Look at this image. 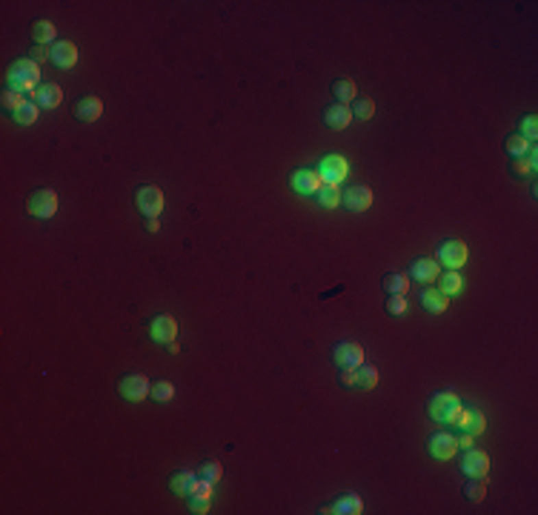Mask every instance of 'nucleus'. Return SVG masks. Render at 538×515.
<instances>
[{
  "label": "nucleus",
  "mask_w": 538,
  "mask_h": 515,
  "mask_svg": "<svg viewBox=\"0 0 538 515\" xmlns=\"http://www.w3.org/2000/svg\"><path fill=\"white\" fill-rule=\"evenodd\" d=\"M38 103L35 101H26L18 112H12V118H14V123H21V126H32V123H35L38 121Z\"/></svg>",
  "instance_id": "31"
},
{
  "label": "nucleus",
  "mask_w": 538,
  "mask_h": 515,
  "mask_svg": "<svg viewBox=\"0 0 538 515\" xmlns=\"http://www.w3.org/2000/svg\"><path fill=\"white\" fill-rule=\"evenodd\" d=\"M49 60H52L58 69H72L77 63V46L72 40H58L49 46Z\"/></svg>",
  "instance_id": "17"
},
{
  "label": "nucleus",
  "mask_w": 538,
  "mask_h": 515,
  "mask_svg": "<svg viewBox=\"0 0 538 515\" xmlns=\"http://www.w3.org/2000/svg\"><path fill=\"white\" fill-rule=\"evenodd\" d=\"M406 275H410V281H418V284H432L438 275H441V266H438L435 258H427V255H418L410 261V269H406Z\"/></svg>",
  "instance_id": "11"
},
{
  "label": "nucleus",
  "mask_w": 538,
  "mask_h": 515,
  "mask_svg": "<svg viewBox=\"0 0 538 515\" xmlns=\"http://www.w3.org/2000/svg\"><path fill=\"white\" fill-rule=\"evenodd\" d=\"M510 172L515 175V178H527V175L535 172V164H533V160H527V158H513Z\"/></svg>",
  "instance_id": "37"
},
{
  "label": "nucleus",
  "mask_w": 538,
  "mask_h": 515,
  "mask_svg": "<svg viewBox=\"0 0 538 515\" xmlns=\"http://www.w3.org/2000/svg\"><path fill=\"white\" fill-rule=\"evenodd\" d=\"M458 447H464V449H469V447H472V436H467V432H464V436L458 438Z\"/></svg>",
  "instance_id": "43"
},
{
  "label": "nucleus",
  "mask_w": 538,
  "mask_h": 515,
  "mask_svg": "<svg viewBox=\"0 0 538 515\" xmlns=\"http://www.w3.org/2000/svg\"><path fill=\"white\" fill-rule=\"evenodd\" d=\"M135 206L143 218H158L164 212V189L155 184H143L135 189Z\"/></svg>",
  "instance_id": "3"
},
{
  "label": "nucleus",
  "mask_w": 538,
  "mask_h": 515,
  "mask_svg": "<svg viewBox=\"0 0 538 515\" xmlns=\"http://www.w3.org/2000/svg\"><path fill=\"white\" fill-rule=\"evenodd\" d=\"M38 80H40V66L35 60L29 58H18L9 63L6 69V84L18 92H29V89H38Z\"/></svg>",
  "instance_id": "1"
},
{
  "label": "nucleus",
  "mask_w": 538,
  "mask_h": 515,
  "mask_svg": "<svg viewBox=\"0 0 538 515\" xmlns=\"http://www.w3.org/2000/svg\"><path fill=\"white\" fill-rule=\"evenodd\" d=\"M143 227H146V232H158V229H160V223H158V218H146V221H143Z\"/></svg>",
  "instance_id": "42"
},
{
  "label": "nucleus",
  "mask_w": 538,
  "mask_h": 515,
  "mask_svg": "<svg viewBox=\"0 0 538 515\" xmlns=\"http://www.w3.org/2000/svg\"><path fill=\"white\" fill-rule=\"evenodd\" d=\"M178 349H181V347H178L175 341H172V344H167V352H172V355H175V352H178Z\"/></svg>",
  "instance_id": "44"
},
{
  "label": "nucleus",
  "mask_w": 538,
  "mask_h": 515,
  "mask_svg": "<svg viewBox=\"0 0 538 515\" xmlns=\"http://www.w3.org/2000/svg\"><path fill=\"white\" fill-rule=\"evenodd\" d=\"M29 35H32V43H40V46H46V43H58V40H55V38H58L55 23H52V21H43V18L32 21Z\"/></svg>",
  "instance_id": "22"
},
{
  "label": "nucleus",
  "mask_w": 538,
  "mask_h": 515,
  "mask_svg": "<svg viewBox=\"0 0 538 515\" xmlns=\"http://www.w3.org/2000/svg\"><path fill=\"white\" fill-rule=\"evenodd\" d=\"M318 175H321V181L323 184H341L350 175V166H347V158L344 155H323L321 160H318Z\"/></svg>",
  "instance_id": "7"
},
{
  "label": "nucleus",
  "mask_w": 538,
  "mask_h": 515,
  "mask_svg": "<svg viewBox=\"0 0 538 515\" xmlns=\"http://www.w3.org/2000/svg\"><path fill=\"white\" fill-rule=\"evenodd\" d=\"M26 58H29V60H35L38 66H40L43 60H49V49H46V46H40V43H32V46H29V55H26Z\"/></svg>",
  "instance_id": "41"
},
{
  "label": "nucleus",
  "mask_w": 538,
  "mask_h": 515,
  "mask_svg": "<svg viewBox=\"0 0 538 515\" xmlns=\"http://www.w3.org/2000/svg\"><path fill=\"white\" fill-rule=\"evenodd\" d=\"M72 115H75V121H80V123H95L97 118L103 115V101L95 98V95H84V98L75 101Z\"/></svg>",
  "instance_id": "15"
},
{
  "label": "nucleus",
  "mask_w": 538,
  "mask_h": 515,
  "mask_svg": "<svg viewBox=\"0 0 538 515\" xmlns=\"http://www.w3.org/2000/svg\"><path fill=\"white\" fill-rule=\"evenodd\" d=\"M32 98L40 109H58L63 103V89L58 84H40L35 92H32Z\"/></svg>",
  "instance_id": "20"
},
{
  "label": "nucleus",
  "mask_w": 538,
  "mask_h": 515,
  "mask_svg": "<svg viewBox=\"0 0 538 515\" xmlns=\"http://www.w3.org/2000/svg\"><path fill=\"white\" fill-rule=\"evenodd\" d=\"M26 212L32 218H52L58 212V192L55 189H32L26 198Z\"/></svg>",
  "instance_id": "5"
},
{
  "label": "nucleus",
  "mask_w": 538,
  "mask_h": 515,
  "mask_svg": "<svg viewBox=\"0 0 538 515\" xmlns=\"http://www.w3.org/2000/svg\"><path fill=\"white\" fill-rule=\"evenodd\" d=\"M332 364L341 369H358L364 364V347L355 341H341L332 347Z\"/></svg>",
  "instance_id": "9"
},
{
  "label": "nucleus",
  "mask_w": 538,
  "mask_h": 515,
  "mask_svg": "<svg viewBox=\"0 0 538 515\" xmlns=\"http://www.w3.org/2000/svg\"><path fill=\"white\" fill-rule=\"evenodd\" d=\"M381 286L387 295H406L410 289V275H401V272H389V275L381 278Z\"/></svg>",
  "instance_id": "26"
},
{
  "label": "nucleus",
  "mask_w": 538,
  "mask_h": 515,
  "mask_svg": "<svg viewBox=\"0 0 538 515\" xmlns=\"http://www.w3.org/2000/svg\"><path fill=\"white\" fill-rule=\"evenodd\" d=\"M321 118H323V123H327L330 129H347V126L352 123V112H350V106H347V103L332 101L330 106H323Z\"/></svg>",
  "instance_id": "19"
},
{
  "label": "nucleus",
  "mask_w": 538,
  "mask_h": 515,
  "mask_svg": "<svg viewBox=\"0 0 538 515\" xmlns=\"http://www.w3.org/2000/svg\"><path fill=\"white\" fill-rule=\"evenodd\" d=\"M315 201L323 209H338L341 206V189L335 184H321V189L315 192Z\"/></svg>",
  "instance_id": "27"
},
{
  "label": "nucleus",
  "mask_w": 538,
  "mask_h": 515,
  "mask_svg": "<svg viewBox=\"0 0 538 515\" xmlns=\"http://www.w3.org/2000/svg\"><path fill=\"white\" fill-rule=\"evenodd\" d=\"M338 384L344 386V390H355V386H358L355 369H341V373H338Z\"/></svg>",
  "instance_id": "40"
},
{
  "label": "nucleus",
  "mask_w": 538,
  "mask_h": 515,
  "mask_svg": "<svg viewBox=\"0 0 538 515\" xmlns=\"http://www.w3.org/2000/svg\"><path fill=\"white\" fill-rule=\"evenodd\" d=\"M458 466L467 478H487V473H490V455H487L484 449L469 447V449H464Z\"/></svg>",
  "instance_id": "10"
},
{
  "label": "nucleus",
  "mask_w": 538,
  "mask_h": 515,
  "mask_svg": "<svg viewBox=\"0 0 538 515\" xmlns=\"http://www.w3.org/2000/svg\"><path fill=\"white\" fill-rule=\"evenodd\" d=\"M198 478L209 481V484H218V481L223 478V464L215 461V458H206V461L198 466Z\"/></svg>",
  "instance_id": "28"
},
{
  "label": "nucleus",
  "mask_w": 538,
  "mask_h": 515,
  "mask_svg": "<svg viewBox=\"0 0 538 515\" xmlns=\"http://www.w3.org/2000/svg\"><path fill=\"white\" fill-rule=\"evenodd\" d=\"M149 390H152V384H149V378H146L143 373H126L118 381V395L123 401H132V404H138V401H143V398H149Z\"/></svg>",
  "instance_id": "6"
},
{
  "label": "nucleus",
  "mask_w": 538,
  "mask_h": 515,
  "mask_svg": "<svg viewBox=\"0 0 538 515\" xmlns=\"http://www.w3.org/2000/svg\"><path fill=\"white\" fill-rule=\"evenodd\" d=\"M341 206H347L350 212H367V209L372 206V189L364 186V184L341 189Z\"/></svg>",
  "instance_id": "12"
},
{
  "label": "nucleus",
  "mask_w": 538,
  "mask_h": 515,
  "mask_svg": "<svg viewBox=\"0 0 538 515\" xmlns=\"http://www.w3.org/2000/svg\"><path fill=\"white\" fill-rule=\"evenodd\" d=\"M530 147H533V143H530V140H524L518 132H513V135L504 138V149H507V155H510V158H524Z\"/></svg>",
  "instance_id": "30"
},
{
  "label": "nucleus",
  "mask_w": 538,
  "mask_h": 515,
  "mask_svg": "<svg viewBox=\"0 0 538 515\" xmlns=\"http://www.w3.org/2000/svg\"><path fill=\"white\" fill-rule=\"evenodd\" d=\"M350 112H352V118H358V121H369L375 115V101L372 98H355L350 103Z\"/></svg>",
  "instance_id": "32"
},
{
  "label": "nucleus",
  "mask_w": 538,
  "mask_h": 515,
  "mask_svg": "<svg viewBox=\"0 0 538 515\" xmlns=\"http://www.w3.org/2000/svg\"><path fill=\"white\" fill-rule=\"evenodd\" d=\"M172 395H175L172 381H155V384H152V390H149V398L160 401V404H167V401H172Z\"/></svg>",
  "instance_id": "35"
},
{
  "label": "nucleus",
  "mask_w": 538,
  "mask_h": 515,
  "mask_svg": "<svg viewBox=\"0 0 538 515\" xmlns=\"http://www.w3.org/2000/svg\"><path fill=\"white\" fill-rule=\"evenodd\" d=\"M321 512H323V515H327V512H338V515H361V512H364V501H361V495L344 492V495H338L332 504H323Z\"/></svg>",
  "instance_id": "18"
},
{
  "label": "nucleus",
  "mask_w": 538,
  "mask_h": 515,
  "mask_svg": "<svg viewBox=\"0 0 538 515\" xmlns=\"http://www.w3.org/2000/svg\"><path fill=\"white\" fill-rule=\"evenodd\" d=\"M355 375H358V390H375L378 386V369L372 364H361L355 369Z\"/></svg>",
  "instance_id": "29"
},
{
  "label": "nucleus",
  "mask_w": 538,
  "mask_h": 515,
  "mask_svg": "<svg viewBox=\"0 0 538 515\" xmlns=\"http://www.w3.org/2000/svg\"><path fill=\"white\" fill-rule=\"evenodd\" d=\"M435 261L444 269H461L467 264V244L461 238H447L435 249Z\"/></svg>",
  "instance_id": "4"
},
{
  "label": "nucleus",
  "mask_w": 538,
  "mask_h": 515,
  "mask_svg": "<svg viewBox=\"0 0 538 515\" xmlns=\"http://www.w3.org/2000/svg\"><path fill=\"white\" fill-rule=\"evenodd\" d=\"M418 301H421V307L427 310L430 315H441V312H447V307H450V298H447L444 292H438V289H432V286H424L421 295H418Z\"/></svg>",
  "instance_id": "21"
},
{
  "label": "nucleus",
  "mask_w": 538,
  "mask_h": 515,
  "mask_svg": "<svg viewBox=\"0 0 538 515\" xmlns=\"http://www.w3.org/2000/svg\"><path fill=\"white\" fill-rule=\"evenodd\" d=\"M461 407L464 404H461V398L455 392H435L427 401V415L432 418V421H438V424H452V418L458 415Z\"/></svg>",
  "instance_id": "2"
},
{
  "label": "nucleus",
  "mask_w": 538,
  "mask_h": 515,
  "mask_svg": "<svg viewBox=\"0 0 538 515\" xmlns=\"http://www.w3.org/2000/svg\"><path fill=\"white\" fill-rule=\"evenodd\" d=\"M321 184L323 181H321L318 169H295L289 175V186H292V192H298V195H315Z\"/></svg>",
  "instance_id": "14"
},
{
  "label": "nucleus",
  "mask_w": 538,
  "mask_h": 515,
  "mask_svg": "<svg viewBox=\"0 0 538 515\" xmlns=\"http://www.w3.org/2000/svg\"><path fill=\"white\" fill-rule=\"evenodd\" d=\"M427 453L435 461H452L455 453H458V438L452 432H432L427 438Z\"/></svg>",
  "instance_id": "8"
},
{
  "label": "nucleus",
  "mask_w": 538,
  "mask_h": 515,
  "mask_svg": "<svg viewBox=\"0 0 538 515\" xmlns=\"http://www.w3.org/2000/svg\"><path fill=\"white\" fill-rule=\"evenodd\" d=\"M149 338L155 344H172L175 338H178V321L172 318V315H155V318H149Z\"/></svg>",
  "instance_id": "13"
},
{
  "label": "nucleus",
  "mask_w": 538,
  "mask_h": 515,
  "mask_svg": "<svg viewBox=\"0 0 538 515\" xmlns=\"http://www.w3.org/2000/svg\"><path fill=\"white\" fill-rule=\"evenodd\" d=\"M384 310L389 315H404L406 312V295H389L387 303H384Z\"/></svg>",
  "instance_id": "38"
},
{
  "label": "nucleus",
  "mask_w": 538,
  "mask_h": 515,
  "mask_svg": "<svg viewBox=\"0 0 538 515\" xmlns=\"http://www.w3.org/2000/svg\"><path fill=\"white\" fill-rule=\"evenodd\" d=\"M189 498V512L192 515H206L209 512V498L206 495H186Z\"/></svg>",
  "instance_id": "39"
},
{
  "label": "nucleus",
  "mask_w": 538,
  "mask_h": 515,
  "mask_svg": "<svg viewBox=\"0 0 538 515\" xmlns=\"http://www.w3.org/2000/svg\"><path fill=\"white\" fill-rule=\"evenodd\" d=\"M484 495H487V484H484V478H469L467 484H464V498L467 501H484Z\"/></svg>",
  "instance_id": "33"
},
{
  "label": "nucleus",
  "mask_w": 538,
  "mask_h": 515,
  "mask_svg": "<svg viewBox=\"0 0 538 515\" xmlns=\"http://www.w3.org/2000/svg\"><path fill=\"white\" fill-rule=\"evenodd\" d=\"M518 135L524 138V140H530V143H535V138H538V118L535 115H524L518 121Z\"/></svg>",
  "instance_id": "34"
},
{
  "label": "nucleus",
  "mask_w": 538,
  "mask_h": 515,
  "mask_svg": "<svg viewBox=\"0 0 538 515\" xmlns=\"http://www.w3.org/2000/svg\"><path fill=\"white\" fill-rule=\"evenodd\" d=\"M195 478H198V473H192V470H175V473L169 475V490H172L175 495H189V490H192V484H195Z\"/></svg>",
  "instance_id": "24"
},
{
  "label": "nucleus",
  "mask_w": 538,
  "mask_h": 515,
  "mask_svg": "<svg viewBox=\"0 0 538 515\" xmlns=\"http://www.w3.org/2000/svg\"><path fill=\"white\" fill-rule=\"evenodd\" d=\"M23 103H26V101H23V92L12 89V86L3 89V109H6V112H18Z\"/></svg>",
  "instance_id": "36"
},
{
  "label": "nucleus",
  "mask_w": 538,
  "mask_h": 515,
  "mask_svg": "<svg viewBox=\"0 0 538 515\" xmlns=\"http://www.w3.org/2000/svg\"><path fill=\"white\" fill-rule=\"evenodd\" d=\"M332 98L338 101V103H352L355 98H358V86H355V80L352 77H338V80H332Z\"/></svg>",
  "instance_id": "23"
},
{
  "label": "nucleus",
  "mask_w": 538,
  "mask_h": 515,
  "mask_svg": "<svg viewBox=\"0 0 538 515\" xmlns=\"http://www.w3.org/2000/svg\"><path fill=\"white\" fill-rule=\"evenodd\" d=\"M435 281H438V292H444L447 298L450 295H458L461 286H464V278L458 275V269H447L444 275H438Z\"/></svg>",
  "instance_id": "25"
},
{
  "label": "nucleus",
  "mask_w": 538,
  "mask_h": 515,
  "mask_svg": "<svg viewBox=\"0 0 538 515\" xmlns=\"http://www.w3.org/2000/svg\"><path fill=\"white\" fill-rule=\"evenodd\" d=\"M452 427L461 429V432H467V436H481L484 427H487V421H484V415H481L478 410H467V407H461L458 415L452 418Z\"/></svg>",
  "instance_id": "16"
}]
</instances>
